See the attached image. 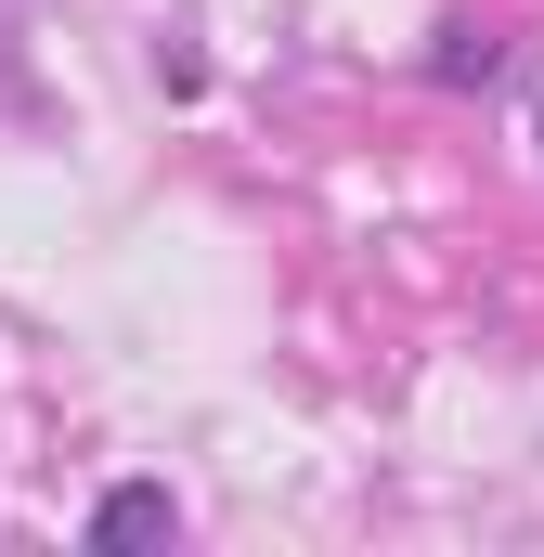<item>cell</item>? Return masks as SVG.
<instances>
[{
    "mask_svg": "<svg viewBox=\"0 0 544 557\" xmlns=\"http://www.w3.org/2000/svg\"><path fill=\"white\" fill-rule=\"evenodd\" d=\"M91 545L118 557V545H182V493L169 480H118L104 506H91Z\"/></svg>",
    "mask_w": 544,
    "mask_h": 557,
    "instance_id": "obj_1",
    "label": "cell"
},
{
    "mask_svg": "<svg viewBox=\"0 0 544 557\" xmlns=\"http://www.w3.org/2000/svg\"><path fill=\"white\" fill-rule=\"evenodd\" d=\"M428 78H441V91H506L519 65H506V39H480V26H441V52H428Z\"/></svg>",
    "mask_w": 544,
    "mask_h": 557,
    "instance_id": "obj_2",
    "label": "cell"
}]
</instances>
